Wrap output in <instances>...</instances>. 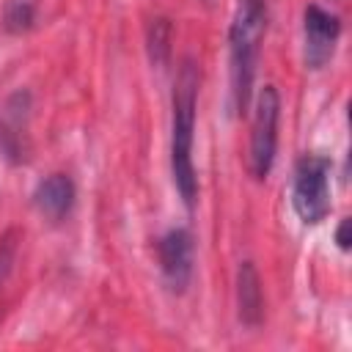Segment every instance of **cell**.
Instances as JSON below:
<instances>
[{
	"label": "cell",
	"mask_w": 352,
	"mask_h": 352,
	"mask_svg": "<svg viewBox=\"0 0 352 352\" xmlns=\"http://www.w3.org/2000/svg\"><path fill=\"white\" fill-rule=\"evenodd\" d=\"M198 82L201 72L192 58H184L176 74L173 88V135H170V170L173 184L187 206L195 204L198 176L192 165V132H195V104H198Z\"/></svg>",
	"instance_id": "obj_1"
},
{
	"label": "cell",
	"mask_w": 352,
	"mask_h": 352,
	"mask_svg": "<svg viewBox=\"0 0 352 352\" xmlns=\"http://www.w3.org/2000/svg\"><path fill=\"white\" fill-rule=\"evenodd\" d=\"M264 30H267V0H236V11L228 30V55H231V96L239 113L250 102Z\"/></svg>",
	"instance_id": "obj_2"
},
{
	"label": "cell",
	"mask_w": 352,
	"mask_h": 352,
	"mask_svg": "<svg viewBox=\"0 0 352 352\" xmlns=\"http://www.w3.org/2000/svg\"><path fill=\"white\" fill-rule=\"evenodd\" d=\"M292 204L302 223L316 226L330 212V160L308 154L294 168Z\"/></svg>",
	"instance_id": "obj_3"
},
{
	"label": "cell",
	"mask_w": 352,
	"mask_h": 352,
	"mask_svg": "<svg viewBox=\"0 0 352 352\" xmlns=\"http://www.w3.org/2000/svg\"><path fill=\"white\" fill-rule=\"evenodd\" d=\"M278 118H280V96L275 85H264L256 99L253 132H250V170L258 182H264L275 162L278 146Z\"/></svg>",
	"instance_id": "obj_4"
},
{
	"label": "cell",
	"mask_w": 352,
	"mask_h": 352,
	"mask_svg": "<svg viewBox=\"0 0 352 352\" xmlns=\"http://www.w3.org/2000/svg\"><path fill=\"white\" fill-rule=\"evenodd\" d=\"M338 33H341V22L336 14L319 6L305 8V66L308 69H322L333 58Z\"/></svg>",
	"instance_id": "obj_5"
},
{
	"label": "cell",
	"mask_w": 352,
	"mask_h": 352,
	"mask_svg": "<svg viewBox=\"0 0 352 352\" xmlns=\"http://www.w3.org/2000/svg\"><path fill=\"white\" fill-rule=\"evenodd\" d=\"M160 270L173 292H184L192 275V236L187 228H170L160 245Z\"/></svg>",
	"instance_id": "obj_6"
},
{
	"label": "cell",
	"mask_w": 352,
	"mask_h": 352,
	"mask_svg": "<svg viewBox=\"0 0 352 352\" xmlns=\"http://www.w3.org/2000/svg\"><path fill=\"white\" fill-rule=\"evenodd\" d=\"M25 129H28V94H14L0 110V148L14 162L25 160Z\"/></svg>",
	"instance_id": "obj_7"
},
{
	"label": "cell",
	"mask_w": 352,
	"mask_h": 352,
	"mask_svg": "<svg viewBox=\"0 0 352 352\" xmlns=\"http://www.w3.org/2000/svg\"><path fill=\"white\" fill-rule=\"evenodd\" d=\"M33 198L41 214H47L50 220H60L74 204V182L66 173H52L36 187Z\"/></svg>",
	"instance_id": "obj_8"
},
{
	"label": "cell",
	"mask_w": 352,
	"mask_h": 352,
	"mask_svg": "<svg viewBox=\"0 0 352 352\" xmlns=\"http://www.w3.org/2000/svg\"><path fill=\"white\" fill-rule=\"evenodd\" d=\"M236 302H239V319L256 327L264 314V294H261V280L253 261H242L236 272Z\"/></svg>",
	"instance_id": "obj_9"
},
{
	"label": "cell",
	"mask_w": 352,
	"mask_h": 352,
	"mask_svg": "<svg viewBox=\"0 0 352 352\" xmlns=\"http://www.w3.org/2000/svg\"><path fill=\"white\" fill-rule=\"evenodd\" d=\"M170 28L165 19H151V28H148V50H151V60L157 66L165 63L168 58V50H170Z\"/></svg>",
	"instance_id": "obj_10"
},
{
	"label": "cell",
	"mask_w": 352,
	"mask_h": 352,
	"mask_svg": "<svg viewBox=\"0 0 352 352\" xmlns=\"http://www.w3.org/2000/svg\"><path fill=\"white\" fill-rule=\"evenodd\" d=\"M33 22V6L28 0H11L6 8V25L8 30H25Z\"/></svg>",
	"instance_id": "obj_11"
},
{
	"label": "cell",
	"mask_w": 352,
	"mask_h": 352,
	"mask_svg": "<svg viewBox=\"0 0 352 352\" xmlns=\"http://www.w3.org/2000/svg\"><path fill=\"white\" fill-rule=\"evenodd\" d=\"M336 239H338V248L341 250H349V220H341V226L336 231Z\"/></svg>",
	"instance_id": "obj_12"
}]
</instances>
